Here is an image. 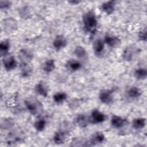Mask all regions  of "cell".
Instances as JSON below:
<instances>
[{
	"label": "cell",
	"instance_id": "17",
	"mask_svg": "<svg viewBox=\"0 0 147 147\" xmlns=\"http://www.w3.org/2000/svg\"><path fill=\"white\" fill-rule=\"evenodd\" d=\"M105 42L100 38H97L93 44V50L96 56L101 55L104 51Z\"/></svg>",
	"mask_w": 147,
	"mask_h": 147
},
{
	"label": "cell",
	"instance_id": "12",
	"mask_svg": "<svg viewBox=\"0 0 147 147\" xmlns=\"http://www.w3.org/2000/svg\"><path fill=\"white\" fill-rule=\"evenodd\" d=\"M75 123L81 128L86 127L90 122L89 117L84 114H78L75 119Z\"/></svg>",
	"mask_w": 147,
	"mask_h": 147
},
{
	"label": "cell",
	"instance_id": "30",
	"mask_svg": "<svg viewBox=\"0 0 147 147\" xmlns=\"http://www.w3.org/2000/svg\"><path fill=\"white\" fill-rule=\"evenodd\" d=\"M134 75L138 80H144L147 77V71L144 68H139L134 71Z\"/></svg>",
	"mask_w": 147,
	"mask_h": 147
},
{
	"label": "cell",
	"instance_id": "32",
	"mask_svg": "<svg viewBox=\"0 0 147 147\" xmlns=\"http://www.w3.org/2000/svg\"><path fill=\"white\" fill-rule=\"evenodd\" d=\"M46 121L44 118H39L34 123V127L38 131H43L46 126Z\"/></svg>",
	"mask_w": 147,
	"mask_h": 147
},
{
	"label": "cell",
	"instance_id": "27",
	"mask_svg": "<svg viewBox=\"0 0 147 147\" xmlns=\"http://www.w3.org/2000/svg\"><path fill=\"white\" fill-rule=\"evenodd\" d=\"M55 61L53 59H49L45 61L42 65V69L45 73H50L55 69Z\"/></svg>",
	"mask_w": 147,
	"mask_h": 147
},
{
	"label": "cell",
	"instance_id": "31",
	"mask_svg": "<svg viewBox=\"0 0 147 147\" xmlns=\"http://www.w3.org/2000/svg\"><path fill=\"white\" fill-rule=\"evenodd\" d=\"M67 98V95L64 92H59L53 95V99L55 103L60 104L64 102Z\"/></svg>",
	"mask_w": 147,
	"mask_h": 147
},
{
	"label": "cell",
	"instance_id": "1",
	"mask_svg": "<svg viewBox=\"0 0 147 147\" xmlns=\"http://www.w3.org/2000/svg\"><path fill=\"white\" fill-rule=\"evenodd\" d=\"M84 27L87 32L94 34L97 29L98 21L95 13L92 10L86 12L83 17Z\"/></svg>",
	"mask_w": 147,
	"mask_h": 147
},
{
	"label": "cell",
	"instance_id": "33",
	"mask_svg": "<svg viewBox=\"0 0 147 147\" xmlns=\"http://www.w3.org/2000/svg\"><path fill=\"white\" fill-rule=\"evenodd\" d=\"M80 105V101L76 98L72 99L68 103V106L71 110H75L77 109Z\"/></svg>",
	"mask_w": 147,
	"mask_h": 147
},
{
	"label": "cell",
	"instance_id": "29",
	"mask_svg": "<svg viewBox=\"0 0 147 147\" xmlns=\"http://www.w3.org/2000/svg\"><path fill=\"white\" fill-rule=\"evenodd\" d=\"M146 119L145 118H135L132 122V126L135 129H141L145 126Z\"/></svg>",
	"mask_w": 147,
	"mask_h": 147
},
{
	"label": "cell",
	"instance_id": "6",
	"mask_svg": "<svg viewBox=\"0 0 147 147\" xmlns=\"http://www.w3.org/2000/svg\"><path fill=\"white\" fill-rule=\"evenodd\" d=\"M2 63L5 69L7 71L14 69L17 65V63L14 56L8 54L3 57Z\"/></svg>",
	"mask_w": 147,
	"mask_h": 147
},
{
	"label": "cell",
	"instance_id": "23",
	"mask_svg": "<svg viewBox=\"0 0 147 147\" xmlns=\"http://www.w3.org/2000/svg\"><path fill=\"white\" fill-rule=\"evenodd\" d=\"M127 96L131 99H137L141 95L142 91L138 87L133 86L127 90Z\"/></svg>",
	"mask_w": 147,
	"mask_h": 147
},
{
	"label": "cell",
	"instance_id": "20",
	"mask_svg": "<svg viewBox=\"0 0 147 147\" xmlns=\"http://www.w3.org/2000/svg\"><path fill=\"white\" fill-rule=\"evenodd\" d=\"M34 90L36 93L43 97H47L48 95V88L45 83L42 81H40L35 86Z\"/></svg>",
	"mask_w": 147,
	"mask_h": 147
},
{
	"label": "cell",
	"instance_id": "9",
	"mask_svg": "<svg viewBox=\"0 0 147 147\" xmlns=\"http://www.w3.org/2000/svg\"><path fill=\"white\" fill-rule=\"evenodd\" d=\"M67 40L65 37L62 34L56 36L53 41V46L57 51L65 48L67 45Z\"/></svg>",
	"mask_w": 147,
	"mask_h": 147
},
{
	"label": "cell",
	"instance_id": "36",
	"mask_svg": "<svg viewBox=\"0 0 147 147\" xmlns=\"http://www.w3.org/2000/svg\"><path fill=\"white\" fill-rule=\"evenodd\" d=\"M80 2V1H77V0H71L68 1V3L72 5H77V4H79Z\"/></svg>",
	"mask_w": 147,
	"mask_h": 147
},
{
	"label": "cell",
	"instance_id": "13",
	"mask_svg": "<svg viewBox=\"0 0 147 147\" xmlns=\"http://www.w3.org/2000/svg\"><path fill=\"white\" fill-rule=\"evenodd\" d=\"M116 2L114 0L103 2L100 6L102 10L107 15L111 14L115 10Z\"/></svg>",
	"mask_w": 147,
	"mask_h": 147
},
{
	"label": "cell",
	"instance_id": "19",
	"mask_svg": "<svg viewBox=\"0 0 147 147\" xmlns=\"http://www.w3.org/2000/svg\"><path fill=\"white\" fill-rule=\"evenodd\" d=\"M21 75L23 78H28L32 73V67L30 63H21Z\"/></svg>",
	"mask_w": 147,
	"mask_h": 147
},
{
	"label": "cell",
	"instance_id": "11",
	"mask_svg": "<svg viewBox=\"0 0 147 147\" xmlns=\"http://www.w3.org/2000/svg\"><path fill=\"white\" fill-rule=\"evenodd\" d=\"M103 41L105 44L111 48L117 47L121 44L120 38L111 34H106L105 36Z\"/></svg>",
	"mask_w": 147,
	"mask_h": 147
},
{
	"label": "cell",
	"instance_id": "4",
	"mask_svg": "<svg viewBox=\"0 0 147 147\" xmlns=\"http://www.w3.org/2000/svg\"><path fill=\"white\" fill-rule=\"evenodd\" d=\"M138 48L135 45H130L123 49L122 58L126 61H132L138 53Z\"/></svg>",
	"mask_w": 147,
	"mask_h": 147
},
{
	"label": "cell",
	"instance_id": "25",
	"mask_svg": "<svg viewBox=\"0 0 147 147\" xmlns=\"http://www.w3.org/2000/svg\"><path fill=\"white\" fill-rule=\"evenodd\" d=\"M66 136L67 134L65 133L60 130H58L54 134V136L53 138V142H55V144L57 145L63 144L65 140Z\"/></svg>",
	"mask_w": 147,
	"mask_h": 147
},
{
	"label": "cell",
	"instance_id": "7",
	"mask_svg": "<svg viewBox=\"0 0 147 147\" xmlns=\"http://www.w3.org/2000/svg\"><path fill=\"white\" fill-rule=\"evenodd\" d=\"M24 136L20 131H13L10 133L7 137V143L9 145H14L23 141Z\"/></svg>",
	"mask_w": 147,
	"mask_h": 147
},
{
	"label": "cell",
	"instance_id": "5",
	"mask_svg": "<svg viewBox=\"0 0 147 147\" xmlns=\"http://www.w3.org/2000/svg\"><path fill=\"white\" fill-rule=\"evenodd\" d=\"M90 122L93 124L102 123L106 120V115L98 109L93 110L89 117Z\"/></svg>",
	"mask_w": 147,
	"mask_h": 147
},
{
	"label": "cell",
	"instance_id": "14",
	"mask_svg": "<svg viewBox=\"0 0 147 147\" xmlns=\"http://www.w3.org/2000/svg\"><path fill=\"white\" fill-rule=\"evenodd\" d=\"M33 54L27 49L22 48L19 52V57L21 63H30L33 59Z\"/></svg>",
	"mask_w": 147,
	"mask_h": 147
},
{
	"label": "cell",
	"instance_id": "26",
	"mask_svg": "<svg viewBox=\"0 0 147 147\" xmlns=\"http://www.w3.org/2000/svg\"><path fill=\"white\" fill-rule=\"evenodd\" d=\"M14 126V121L11 118H5L1 121V128L2 130L11 129Z\"/></svg>",
	"mask_w": 147,
	"mask_h": 147
},
{
	"label": "cell",
	"instance_id": "35",
	"mask_svg": "<svg viewBox=\"0 0 147 147\" xmlns=\"http://www.w3.org/2000/svg\"><path fill=\"white\" fill-rule=\"evenodd\" d=\"M11 5V2L9 1H0V8L3 9H7Z\"/></svg>",
	"mask_w": 147,
	"mask_h": 147
},
{
	"label": "cell",
	"instance_id": "18",
	"mask_svg": "<svg viewBox=\"0 0 147 147\" xmlns=\"http://www.w3.org/2000/svg\"><path fill=\"white\" fill-rule=\"evenodd\" d=\"M65 67L69 71L75 72L78 71L82 68V64L78 60L75 59H70L66 63Z\"/></svg>",
	"mask_w": 147,
	"mask_h": 147
},
{
	"label": "cell",
	"instance_id": "8",
	"mask_svg": "<svg viewBox=\"0 0 147 147\" xmlns=\"http://www.w3.org/2000/svg\"><path fill=\"white\" fill-rule=\"evenodd\" d=\"M99 99L102 103L105 105H111L114 101L112 92L109 90H101L99 94Z\"/></svg>",
	"mask_w": 147,
	"mask_h": 147
},
{
	"label": "cell",
	"instance_id": "10",
	"mask_svg": "<svg viewBox=\"0 0 147 147\" xmlns=\"http://www.w3.org/2000/svg\"><path fill=\"white\" fill-rule=\"evenodd\" d=\"M71 146L75 147L90 146L91 144L89 140H87L83 137H75L72 138L71 141Z\"/></svg>",
	"mask_w": 147,
	"mask_h": 147
},
{
	"label": "cell",
	"instance_id": "15",
	"mask_svg": "<svg viewBox=\"0 0 147 147\" xmlns=\"http://www.w3.org/2000/svg\"><path fill=\"white\" fill-rule=\"evenodd\" d=\"M105 140V136L103 133L97 131L94 133L90 137L89 141L91 145H95L102 143Z\"/></svg>",
	"mask_w": 147,
	"mask_h": 147
},
{
	"label": "cell",
	"instance_id": "28",
	"mask_svg": "<svg viewBox=\"0 0 147 147\" xmlns=\"http://www.w3.org/2000/svg\"><path fill=\"white\" fill-rule=\"evenodd\" d=\"M75 55L79 59H86L87 57V52L85 48L82 46L78 45L74 49Z\"/></svg>",
	"mask_w": 147,
	"mask_h": 147
},
{
	"label": "cell",
	"instance_id": "16",
	"mask_svg": "<svg viewBox=\"0 0 147 147\" xmlns=\"http://www.w3.org/2000/svg\"><path fill=\"white\" fill-rule=\"evenodd\" d=\"M126 122H127L126 119H125V118L120 116L116 115H113L111 119V125L114 127L117 128V129H119L124 126L126 123Z\"/></svg>",
	"mask_w": 147,
	"mask_h": 147
},
{
	"label": "cell",
	"instance_id": "3",
	"mask_svg": "<svg viewBox=\"0 0 147 147\" xmlns=\"http://www.w3.org/2000/svg\"><path fill=\"white\" fill-rule=\"evenodd\" d=\"M2 28L6 33H12L18 28L17 21L11 17L6 18L2 21Z\"/></svg>",
	"mask_w": 147,
	"mask_h": 147
},
{
	"label": "cell",
	"instance_id": "24",
	"mask_svg": "<svg viewBox=\"0 0 147 147\" xmlns=\"http://www.w3.org/2000/svg\"><path fill=\"white\" fill-rule=\"evenodd\" d=\"M72 129H73L72 123L69 121H64L60 124L59 130L65 133L67 135L72 130Z\"/></svg>",
	"mask_w": 147,
	"mask_h": 147
},
{
	"label": "cell",
	"instance_id": "21",
	"mask_svg": "<svg viewBox=\"0 0 147 147\" xmlns=\"http://www.w3.org/2000/svg\"><path fill=\"white\" fill-rule=\"evenodd\" d=\"M18 14L20 17L24 20L29 19L32 17V11L30 7L28 6H22L19 9Z\"/></svg>",
	"mask_w": 147,
	"mask_h": 147
},
{
	"label": "cell",
	"instance_id": "2",
	"mask_svg": "<svg viewBox=\"0 0 147 147\" xmlns=\"http://www.w3.org/2000/svg\"><path fill=\"white\" fill-rule=\"evenodd\" d=\"M25 106L32 115H39L43 111V106L42 103L37 98L29 97L26 98L24 101Z\"/></svg>",
	"mask_w": 147,
	"mask_h": 147
},
{
	"label": "cell",
	"instance_id": "34",
	"mask_svg": "<svg viewBox=\"0 0 147 147\" xmlns=\"http://www.w3.org/2000/svg\"><path fill=\"white\" fill-rule=\"evenodd\" d=\"M138 38L139 40L142 41H146L147 40V30H146V26H145L144 28H142L138 33Z\"/></svg>",
	"mask_w": 147,
	"mask_h": 147
},
{
	"label": "cell",
	"instance_id": "22",
	"mask_svg": "<svg viewBox=\"0 0 147 147\" xmlns=\"http://www.w3.org/2000/svg\"><path fill=\"white\" fill-rule=\"evenodd\" d=\"M10 41L5 39L1 42L0 44V55L1 57H4L7 55L9 50L10 49Z\"/></svg>",
	"mask_w": 147,
	"mask_h": 147
}]
</instances>
